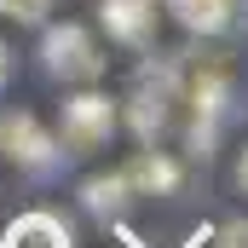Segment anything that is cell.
<instances>
[{
    "label": "cell",
    "mask_w": 248,
    "mask_h": 248,
    "mask_svg": "<svg viewBox=\"0 0 248 248\" xmlns=\"http://www.w3.org/2000/svg\"><path fill=\"white\" fill-rule=\"evenodd\" d=\"M110 133H116V104H110L104 93H75V98H63L58 139H63L69 156H87V150L110 144Z\"/></svg>",
    "instance_id": "obj_1"
},
{
    "label": "cell",
    "mask_w": 248,
    "mask_h": 248,
    "mask_svg": "<svg viewBox=\"0 0 248 248\" xmlns=\"http://www.w3.org/2000/svg\"><path fill=\"white\" fill-rule=\"evenodd\" d=\"M46 69H52L58 81H98V75H104V58H98L93 35H87L81 23H63V29L46 35Z\"/></svg>",
    "instance_id": "obj_2"
},
{
    "label": "cell",
    "mask_w": 248,
    "mask_h": 248,
    "mask_svg": "<svg viewBox=\"0 0 248 248\" xmlns=\"http://www.w3.org/2000/svg\"><path fill=\"white\" fill-rule=\"evenodd\" d=\"M173 104H179V75L173 69H144L139 87H133V127H139V139H156L168 127V116H173Z\"/></svg>",
    "instance_id": "obj_3"
},
{
    "label": "cell",
    "mask_w": 248,
    "mask_h": 248,
    "mask_svg": "<svg viewBox=\"0 0 248 248\" xmlns=\"http://www.w3.org/2000/svg\"><path fill=\"white\" fill-rule=\"evenodd\" d=\"M0 156L23 162V168H52V139L29 110H0Z\"/></svg>",
    "instance_id": "obj_4"
},
{
    "label": "cell",
    "mask_w": 248,
    "mask_h": 248,
    "mask_svg": "<svg viewBox=\"0 0 248 248\" xmlns=\"http://www.w3.org/2000/svg\"><path fill=\"white\" fill-rule=\"evenodd\" d=\"M0 248H75V237H69V225H63L58 214H17L12 225H6V237H0Z\"/></svg>",
    "instance_id": "obj_5"
},
{
    "label": "cell",
    "mask_w": 248,
    "mask_h": 248,
    "mask_svg": "<svg viewBox=\"0 0 248 248\" xmlns=\"http://www.w3.org/2000/svg\"><path fill=\"white\" fill-rule=\"evenodd\" d=\"M98 17H104V29L127 41V46H144L150 41V29H156V0H104L98 6Z\"/></svg>",
    "instance_id": "obj_6"
},
{
    "label": "cell",
    "mask_w": 248,
    "mask_h": 248,
    "mask_svg": "<svg viewBox=\"0 0 248 248\" xmlns=\"http://www.w3.org/2000/svg\"><path fill=\"white\" fill-rule=\"evenodd\" d=\"M122 179L139 190V196H168V190L179 185V162L162 156V150H139V156L122 168Z\"/></svg>",
    "instance_id": "obj_7"
},
{
    "label": "cell",
    "mask_w": 248,
    "mask_h": 248,
    "mask_svg": "<svg viewBox=\"0 0 248 248\" xmlns=\"http://www.w3.org/2000/svg\"><path fill=\"white\" fill-rule=\"evenodd\" d=\"M168 12L196 29V35H219L225 23H231V12H237V0H168Z\"/></svg>",
    "instance_id": "obj_8"
},
{
    "label": "cell",
    "mask_w": 248,
    "mask_h": 248,
    "mask_svg": "<svg viewBox=\"0 0 248 248\" xmlns=\"http://www.w3.org/2000/svg\"><path fill=\"white\" fill-rule=\"evenodd\" d=\"M81 196H87V208H93V214H116L127 196H133V185H127L122 173H104V179H87Z\"/></svg>",
    "instance_id": "obj_9"
},
{
    "label": "cell",
    "mask_w": 248,
    "mask_h": 248,
    "mask_svg": "<svg viewBox=\"0 0 248 248\" xmlns=\"http://www.w3.org/2000/svg\"><path fill=\"white\" fill-rule=\"evenodd\" d=\"M52 12V0H0V17H12V23H41Z\"/></svg>",
    "instance_id": "obj_10"
},
{
    "label": "cell",
    "mask_w": 248,
    "mask_h": 248,
    "mask_svg": "<svg viewBox=\"0 0 248 248\" xmlns=\"http://www.w3.org/2000/svg\"><path fill=\"white\" fill-rule=\"evenodd\" d=\"M214 248H248V219H231V225H219V243Z\"/></svg>",
    "instance_id": "obj_11"
},
{
    "label": "cell",
    "mask_w": 248,
    "mask_h": 248,
    "mask_svg": "<svg viewBox=\"0 0 248 248\" xmlns=\"http://www.w3.org/2000/svg\"><path fill=\"white\" fill-rule=\"evenodd\" d=\"M237 185H243V196H248V150L237 156Z\"/></svg>",
    "instance_id": "obj_12"
},
{
    "label": "cell",
    "mask_w": 248,
    "mask_h": 248,
    "mask_svg": "<svg viewBox=\"0 0 248 248\" xmlns=\"http://www.w3.org/2000/svg\"><path fill=\"white\" fill-rule=\"evenodd\" d=\"M0 81H6V46H0Z\"/></svg>",
    "instance_id": "obj_13"
}]
</instances>
